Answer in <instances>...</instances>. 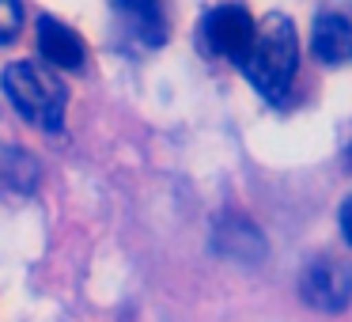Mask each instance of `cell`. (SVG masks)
<instances>
[{"instance_id": "cell-1", "label": "cell", "mask_w": 352, "mask_h": 322, "mask_svg": "<svg viewBox=\"0 0 352 322\" xmlns=\"http://www.w3.org/2000/svg\"><path fill=\"white\" fill-rule=\"evenodd\" d=\"M243 72L265 99H284L292 92V80L299 72V34L288 16L273 12L258 23Z\"/></svg>"}, {"instance_id": "cell-2", "label": "cell", "mask_w": 352, "mask_h": 322, "mask_svg": "<svg viewBox=\"0 0 352 322\" xmlns=\"http://www.w3.org/2000/svg\"><path fill=\"white\" fill-rule=\"evenodd\" d=\"M0 87L8 95V103L27 118L31 125L46 133H57L65 125V107H69V92H65L57 69L42 61H12L0 76Z\"/></svg>"}, {"instance_id": "cell-3", "label": "cell", "mask_w": 352, "mask_h": 322, "mask_svg": "<svg viewBox=\"0 0 352 322\" xmlns=\"http://www.w3.org/2000/svg\"><path fill=\"white\" fill-rule=\"evenodd\" d=\"M299 292H303V303H311L314 311H326V314L344 311L352 303V261L337 258V254L314 258L303 269Z\"/></svg>"}, {"instance_id": "cell-4", "label": "cell", "mask_w": 352, "mask_h": 322, "mask_svg": "<svg viewBox=\"0 0 352 322\" xmlns=\"http://www.w3.org/2000/svg\"><path fill=\"white\" fill-rule=\"evenodd\" d=\"M254 31H258V23H254L250 8L239 4V0L216 4V8L205 16L208 50L220 54V57H228V61H235V65L246 61V54H250V46H254Z\"/></svg>"}, {"instance_id": "cell-5", "label": "cell", "mask_w": 352, "mask_h": 322, "mask_svg": "<svg viewBox=\"0 0 352 322\" xmlns=\"http://www.w3.org/2000/svg\"><path fill=\"white\" fill-rule=\"evenodd\" d=\"M311 50L326 65H349L352 61V4L322 8L311 27Z\"/></svg>"}, {"instance_id": "cell-6", "label": "cell", "mask_w": 352, "mask_h": 322, "mask_svg": "<svg viewBox=\"0 0 352 322\" xmlns=\"http://www.w3.org/2000/svg\"><path fill=\"white\" fill-rule=\"evenodd\" d=\"M114 8L144 46H163L170 39V0H114Z\"/></svg>"}, {"instance_id": "cell-7", "label": "cell", "mask_w": 352, "mask_h": 322, "mask_svg": "<svg viewBox=\"0 0 352 322\" xmlns=\"http://www.w3.org/2000/svg\"><path fill=\"white\" fill-rule=\"evenodd\" d=\"M38 57L50 69L76 72L87 54H84V42H80V34L72 31V27H65L61 19H54V16H42L38 19Z\"/></svg>"}, {"instance_id": "cell-8", "label": "cell", "mask_w": 352, "mask_h": 322, "mask_svg": "<svg viewBox=\"0 0 352 322\" xmlns=\"http://www.w3.org/2000/svg\"><path fill=\"white\" fill-rule=\"evenodd\" d=\"M212 246L220 254H228V258H235V261H258L261 254H265L261 235L246 220H235V216H231V220H223L220 228H216Z\"/></svg>"}, {"instance_id": "cell-9", "label": "cell", "mask_w": 352, "mask_h": 322, "mask_svg": "<svg viewBox=\"0 0 352 322\" xmlns=\"http://www.w3.org/2000/svg\"><path fill=\"white\" fill-rule=\"evenodd\" d=\"M38 186V160L27 148H0V190L31 193Z\"/></svg>"}, {"instance_id": "cell-10", "label": "cell", "mask_w": 352, "mask_h": 322, "mask_svg": "<svg viewBox=\"0 0 352 322\" xmlns=\"http://www.w3.org/2000/svg\"><path fill=\"white\" fill-rule=\"evenodd\" d=\"M23 27V4L19 0H0V46H12Z\"/></svg>"}, {"instance_id": "cell-11", "label": "cell", "mask_w": 352, "mask_h": 322, "mask_svg": "<svg viewBox=\"0 0 352 322\" xmlns=\"http://www.w3.org/2000/svg\"><path fill=\"white\" fill-rule=\"evenodd\" d=\"M337 224H341V235H344V243L352 246V197H344L341 213H337Z\"/></svg>"}]
</instances>
